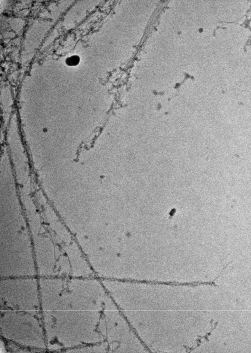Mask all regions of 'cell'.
I'll use <instances>...</instances> for the list:
<instances>
[{"label":"cell","mask_w":251,"mask_h":353,"mask_svg":"<svg viewBox=\"0 0 251 353\" xmlns=\"http://www.w3.org/2000/svg\"><path fill=\"white\" fill-rule=\"evenodd\" d=\"M80 61V58L77 56H73L67 58L66 63L70 66H74L78 65Z\"/></svg>","instance_id":"obj_1"}]
</instances>
